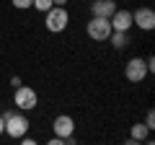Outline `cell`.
Masks as SVG:
<instances>
[{"label":"cell","instance_id":"cell-14","mask_svg":"<svg viewBox=\"0 0 155 145\" xmlns=\"http://www.w3.org/2000/svg\"><path fill=\"white\" fill-rule=\"evenodd\" d=\"M145 127H147V130H155V112H153V109H150L147 117H145Z\"/></svg>","mask_w":155,"mask_h":145},{"label":"cell","instance_id":"cell-2","mask_svg":"<svg viewBox=\"0 0 155 145\" xmlns=\"http://www.w3.org/2000/svg\"><path fill=\"white\" fill-rule=\"evenodd\" d=\"M67 23H70V13L65 11V5H52L44 13V26L52 34H62L67 29Z\"/></svg>","mask_w":155,"mask_h":145},{"label":"cell","instance_id":"cell-1","mask_svg":"<svg viewBox=\"0 0 155 145\" xmlns=\"http://www.w3.org/2000/svg\"><path fill=\"white\" fill-rule=\"evenodd\" d=\"M3 119H5V130H3V135H8V137L18 140V137H23V135L28 132V119H26V114H23L21 109H18V112H5Z\"/></svg>","mask_w":155,"mask_h":145},{"label":"cell","instance_id":"cell-17","mask_svg":"<svg viewBox=\"0 0 155 145\" xmlns=\"http://www.w3.org/2000/svg\"><path fill=\"white\" fill-rule=\"evenodd\" d=\"M3 130H5V119H3V114H0V135H3Z\"/></svg>","mask_w":155,"mask_h":145},{"label":"cell","instance_id":"cell-13","mask_svg":"<svg viewBox=\"0 0 155 145\" xmlns=\"http://www.w3.org/2000/svg\"><path fill=\"white\" fill-rule=\"evenodd\" d=\"M11 3H13V8H18V11H28L34 0H11Z\"/></svg>","mask_w":155,"mask_h":145},{"label":"cell","instance_id":"cell-18","mask_svg":"<svg viewBox=\"0 0 155 145\" xmlns=\"http://www.w3.org/2000/svg\"><path fill=\"white\" fill-rule=\"evenodd\" d=\"M52 3H54V5H65L67 0H52Z\"/></svg>","mask_w":155,"mask_h":145},{"label":"cell","instance_id":"cell-6","mask_svg":"<svg viewBox=\"0 0 155 145\" xmlns=\"http://www.w3.org/2000/svg\"><path fill=\"white\" fill-rule=\"evenodd\" d=\"M124 75H127L129 83H142L147 78V65H145L142 57H132V60L124 65Z\"/></svg>","mask_w":155,"mask_h":145},{"label":"cell","instance_id":"cell-4","mask_svg":"<svg viewBox=\"0 0 155 145\" xmlns=\"http://www.w3.org/2000/svg\"><path fill=\"white\" fill-rule=\"evenodd\" d=\"M85 31H88V36H91L93 42H106V39H109V34L114 31V29H111L109 18H104V16H91Z\"/></svg>","mask_w":155,"mask_h":145},{"label":"cell","instance_id":"cell-8","mask_svg":"<svg viewBox=\"0 0 155 145\" xmlns=\"http://www.w3.org/2000/svg\"><path fill=\"white\" fill-rule=\"evenodd\" d=\"M109 23H111L114 31H129V29H132V13H129V11H119V8H116V11L109 16Z\"/></svg>","mask_w":155,"mask_h":145},{"label":"cell","instance_id":"cell-9","mask_svg":"<svg viewBox=\"0 0 155 145\" xmlns=\"http://www.w3.org/2000/svg\"><path fill=\"white\" fill-rule=\"evenodd\" d=\"M114 11H116V3H114V0H93V3H91V16L109 18Z\"/></svg>","mask_w":155,"mask_h":145},{"label":"cell","instance_id":"cell-12","mask_svg":"<svg viewBox=\"0 0 155 145\" xmlns=\"http://www.w3.org/2000/svg\"><path fill=\"white\" fill-rule=\"evenodd\" d=\"M52 5H54L52 0H34V3H31V8H36L39 13H47V11H49Z\"/></svg>","mask_w":155,"mask_h":145},{"label":"cell","instance_id":"cell-7","mask_svg":"<svg viewBox=\"0 0 155 145\" xmlns=\"http://www.w3.org/2000/svg\"><path fill=\"white\" fill-rule=\"evenodd\" d=\"M132 26H140L142 31H153L155 29V13L150 8H137L132 13Z\"/></svg>","mask_w":155,"mask_h":145},{"label":"cell","instance_id":"cell-16","mask_svg":"<svg viewBox=\"0 0 155 145\" xmlns=\"http://www.w3.org/2000/svg\"><path fill=\"white\" fill-rule=\"evenodd\" d=\"M11 86H13V88H18V86H21V78H18V75H13V78H11Z\"/></svg>","mask_w":155,"mask_h":145},{"label":"cell","instance_id":"cell-3","mask_svg":"<svg viewBox=\"0 0 155 145\" xmlns=\"http://www.w3.org/2000/svg\"><path fill=\"white\" fill-rule=\"evenodd\" d=\"M13 101H16V106L21 112H31V109H36L39 96L31 86H18V88H13Z\"/></svg>","mask_w":155,"mask_h":145},{"label":"cell","instance_id":"cell-10","mask_svg":"<svg viewBox=\"0 0 155 145\" xmlns=\"http://www.w3.org/2000/svg\"><path fill=\"white\" fill-rule=\"evenodd\" d=\"M106 42H111V47H114V49L122 52V49H127V47H129V31H111Z\"/></svg>","mask_w":155,"mask_h":145},{"label":"cell","instance_id":"cell-11","mask_svg":"<svg viewBox=\"0 0 155 145\" xmlns=\"http://www.w3.org/2000/svg\"><path fill=\"white\" fill-rule=\"evenodd\" d=\"M147 137H150V130L145 127V122L132 124V137H129V143H145Z\"/></svg>","mask_w":155,"mask_h":145},{"label":"cell","instance_id":"cell-5","mask_svg":"<svg viewBox=\"0 0 155 145\" xmlns=\"http://www.w3.org/2000/svg\"><path fill=\"white\" fill-rule=\"evenodd\" d=\"M52 130H54V135H57V137H62L65 143H72L75 119H72L70 114H60V117H54V122H52Z\"/></svg>","mask_w":155,"mask_h":145},{"label":"cell","instance_id":"cell-15","mask_svg":"<svg viewBox=\"0 0 155 145\" xmlns=\"http://www.w3.org/2000/svg\"><path fill=\"white\" fill-rule=\"evenodd\" d=\"M145 65H147V72H153V70H155V57H147Z\"/></svg>","mask_w":155,"mask_h":145}]
</instances>
